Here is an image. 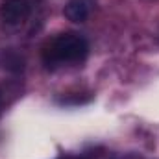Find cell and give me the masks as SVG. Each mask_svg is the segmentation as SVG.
Here are the masks:
<instances>
[{
    "instance_id": "obj_1",
    "label": "cell",
    "mask_w": 159,
    "mask_h": 159,
    "mask_svg": "<svg viewBox=\"0 0 159 159\" xmlns=\"http://www.w3.org/2000/svg\"><path fill=\"white\" fill-rule=\"evenodd\" d=\"M89 54V43L80 34H61L50 41L43 48V61L50 65H65V63H80Z\"/></svg>"
},
{
    "instance_id": "obj_3",
    "label": "cell",
    "mask_w": 159,
    "mask_h": 159,
    "mask_svg": "<svg viewBox=\"0 0 159 159\" xmlns=\"http://www.w3.org/2000/svg\"><path fill=\"white\" fill-rule=\"evenodd\" d=\"M89 11H91L89 0H69L67 6L63 7V15L70 22H83L89 17Z\"/></svg>"
},
{
    "instance_id": "obj_2",
    "label": "cell",
    "mask_w": 159,
    "mask_h": 159,
    "mask_svg": "<svg viewBox=\"0 0 159 159\" xmlns=\"http://www.w3.org/2000/svg\"><path fill=\"white\" fill-rule=\"evenodd\" d=\"M32 13L30 0H0V20L7 26L24 22Z\"/></svg>"
}]
</instances>
